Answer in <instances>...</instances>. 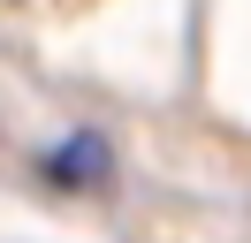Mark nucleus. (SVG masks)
Listing matches in <instances>:
<instances>
[{
	"label": "nucleus",
	"instance_id": "1",
	"mask_svg": "<svg viewBox=\"0 0 251 243\" xmlns=\"http://www.w3.org/2000/svg\"><path fill=\"white\" fill-rule=\"evenodd\" d=\"M38 175H46L53 190H107L114 182V145L99 129H69L61 145L38 160Z\"/></svg>",
	"mask_w": 251,
	"mask_h": 243
}]
</instances>
